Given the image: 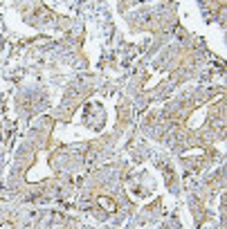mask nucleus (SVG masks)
<instances>
[{"label": "nucleus", "instance_id": "f257e3e1", "mask_svg": "<svg viewBox=\"0 0 227 229\" xmlns=\"http://www.w3.org/2000/svg\"><path fill=\"white\" fill-rule=\"evenodd\" d=\"M101 204H103L106 209H110V211L115 209V202H112V200H106V198H101Z\"/></svg>", "mask_w": 227, "mask_h": 229}, {"label": "nucleus", "instance_id": "f03ea898", "mask_svg": "<svg viewBox=\"0 0 227 229\" xmlns=\"http://www.w3.org/2000/svg\"><path fill=\"white\" fill-rule=\"evenodd\" d=\"M0 229H11V225H9V222H5V225L0 227Z\"/></svg>", "mask_w": 227, "mask_h": 229}]
</instances>
